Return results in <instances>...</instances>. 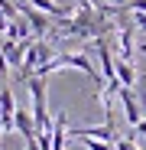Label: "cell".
Segmentation results:
<instances>
[{"mask_svg":"<svg viewBox=\"0 0 146 150\" xmlns=\"http://www.w3.org/2000/svg\"><path fill=\"white\" fill-rule=\"evenodd\" d=\"M49 59H52V49H49L42 39H36V42H29V49H26V56H23V65L16 69V79H23V82H29V75L39 69V65H45Z\"/></svg>","mask_w":146,"mask_h":150,"instance_id":"obj_1","label":"cell"},{"mask_svg":"<svg viewBox=\"0 0 146 150\" xmlns=\"http://www.w3.org/2000/svg\"><path fill=\"white\" fill-rule=\"evenodd\" d=\"M114 150H140V147H136L133 140H127V137H117V140H114Z\"/></svg>","mask_w":146,"mask_h":150,"instance_id":"obj_9","label":"cell"},{"mask_svg":"<svg viewBox=\"0 0 146 150\" xmlns=\"http://www.w3.org/2000/svg\"><path fill=\"white\" fill-rule=\"evenodd\" d=\"M33 7H36V10H42L45 16H59V20H68V13H65V10L55 4V0H33Z\"/></svg>","mask_w":146,"mask_h":150,"instance_id":"obj_7","label":"cell"},{"mask_svg":"<svg viewBox=\"0 0 146 150\" xmlns=\"http://www.w3.org/2000/svg\"><path fill=\"white\" fill-rule=\"evenodd\" d=\"M114 72H117L120 88H133L136 85V69H133L130 59H114Z\"/></svg>","mask_w":146,"mask_h":150,"instance_id":"obj_5","label":"cell"},{"mask_svg":"<svg viewBox=\"0 0 146 150\" xmlns=\"http://www.w3.org/2000/svg\"><path fill=\"white\" fill-rule=\"evenodd\" d=\"M88 150H110V140H97V137H81Z\"/></svg>","mask_w":146,"mask_h":150,"instance_id":"obj_8","label":"cell"},{"mask_svg":"<svg viewBox=\"0 0 146 150\" xmlns=\"http://www.w3.org/2000/svg\"><path fill=\"white\" fill-rule=\"evenodd\" d=\"M13 131H20V137H23V140H33V137H36V121H33V114L16 108V117H13Z\"/></svg>","mask_w":146,"mask_h":150,"instance_id":"obj_6","label":"cell"},{"mask_svg":"<svg viewBox=\"0 0 146 150\" xmlns=\"http://www.w3.org/2000/svg\"><path fill=\"white\" fill-rule=\"evenodd\" d=\"M117 95H120V105H124V114H127V121L136 127V124L143 121V114H140V105H136V95H133V88H120Z\"/></svg>","mask_w":146,"mask_h":150,"instance_id":"obj_4","label":"cell"},{"mask_svg":"<svg viewBox=\"0 0 146 150\" xmlns=\"http://www.w3.org/2000/svg\"><path fill=\"white\" fill-rule=\"evenodd\" d=\"M13 4H16V10H20L23 16H26V23L33 26V36H45V33H49V16H45L42 10L29 7L26 0H13Z\"/></svg>","mask_w":146,"mask_h":150,"instance_id":"obj_2","label":"cell"},{"mask_svg":"<svg viewBox=\"0 0 146 150\" xmlns=\"http://www.w3.org/2000/svg\"><path fill=\"white\" fill-rule=\"evenodd\" d=\"M26 150H42V147H39V140L33 137V140H26Z\"/></svg>","mask_w":146,"mask_h":150,"instance_id":"obj_12","label":"cell"},{"mask_svg":"<svg viewBox=\"0 0 146 150\" xmlns=\"http://www.w3.org/2000/svg\"><path fill=\"white\" fill-rule=\"evenodd\" d=\"M133 26L136 30H146V13H140V10L133 13Z\"/></svg>","mask_w":146,"mask_h":150,"instance_id":"obj_10","label":"cell"},{"mask_svg":"<svg viewBox=\"0 0 146 150\" xmlns=\"http://www.w3.org/2000/svg\"><path fill=\"white\" fill-rule=\"evenodd\" d=\"M13 117H16V98L10 88H0V134L13 131Z\"/></svg>","mask_w":146,"mask_h":150,"instance_id":"obj_3","label":"cell"},{"mask_svg":"<svg viewBox=\"0 0 146 150\" xmlns=\"http://www.w3.org/2000/svg\"><path fill=\"white\" fill-rule=\"evenodd\" d=\"M136 134H140V137H146V117H143V121L136 124Z\"/></svg>","mask_w":146,"mask_h":150,"instance_id":"obj_11","label":"cell"}]
</instances>
